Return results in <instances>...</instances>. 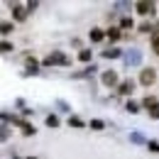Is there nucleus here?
<instances>
[{"label": "nucleus", "mask_w": 159, "mask_h": 159, "mask_svg": "<svg viewBox=\"0 0 159 159\" xmlns=\"http://www.w3.org/2000/svg\"><path fill=\"white\" fill-rule=\"evenodd\" d=\"M103 83H105V86H113V83H118V76H115L113 71H108V74H103Z\"/></svg>", "instance_id": "obj_4"}, {"label": "nucleus", "mask_w": 159, "mask_h": 159, "mask_svg": "<svg viewBox=\"0 0 159 159\" xmlns=\"http://www.w3.org/2000/svg\"><path fill=\"white\" fill-rule=\"evenodd\" d=\"M91 127H93V130H103V122H100V120H93Z\"/></svg>", "instance_id": "obj_9"}, {"label": "nucleus", "mask_w": 159, "mask_h": 159, "mask_svg": "<svg viewBox=\"0 0 159 159\" xmlns=\"http://www.w3.org/2000/svg\"><path fill=\"white\" fill-rule=\"evenodd\" d=\"M10 30H12V25H10V22H2V34H7Z\"/></svg>", "instance_id": "obj_10"}, {"label": "nucleus", "mask_w": 159, "mask_h": 159, "mask_svg": "<svg viewBox=\"0 0 159 159\" xmlns=\"http://www.w3.org/2000/svg\"><path fill=\"white\" fill-rule=\"evenodd\" d=\"M154 79H157V76H154V71H152V69H144V71H142V76H139V81H142L144 86L154 83Z\"/></svg>", "instance_id": "obj_1"}, {"label": "nucleus", "mask_w": 159, "mask_h": 159, "mask_svg": "<svg viewBox=\"0 0 159 159\" xmlns=\"http://www.w3.org/2000/svg\"><path fill=\"white\" fill-rule=\"evenodd\" d=\"M120 93H132V81H122L120 83Z\"/></svg>", "instance_id": "obj_5"}, {"label": "nucleus", "mask_w": 159, "mask_h": 159, "mask_svg": "<svg viewBox=\"0 0 159 159\" xmlns=\"http://www.w3.org/2000/svg\"><path fill=\"white\" fill-rule=\"evenodd\" d=\"M152 49L159 54V32H154V37H152Z\"/></svg>", "instance_id": "obj_6"}, {"label": "nucleus", "mask_w": 159, "mask_h": 159, "mask_svg": "<svg viewBox=\"0 0 159 159\" xmlns=\"http://www.w3.org/2000/svg\"><path fill=\"white\" fill-rule=\"evenodd\" d=\"M91 39H93V42H100V39H103V32H100V30H93V32H91Z\"/></svg>", "instance_id": "obj_7"}, {"label": "nucleus", "mask_w": 159, "mask_h": 159, "mask_svg": "<svg viewBox=\"0 0 159 159\" xmlns=\"http://www.w3.org/2000/svg\"><path fill=\"white\" fill-rule=\"evenodd\" d=\"M137 12H139V15H149V12H154V2H137Z\"/></svg>", "instance_id": "obj_2"}, {"label": "nucleus", "mask_w": 159, "mask_h": 159, "mask_svg": "<svg viewBox=\"0 0 159 159\" xmlns=\"http://www.w3.org/2000/svg\"><path fill=\"white\" fill-rule=\"evenodd\" d=\"M91 59V52H81V61H88Z\"/></svg>", "instance_id": "obj_11"}, {"label": "nucleus", "mask_w": 159, "mask_h": 159, "mask_svg": "<svg viewBox=\"0 0 159 159\" xmlns=\"http://www.w3.org/2000/svg\"><path fill=\"white\" fill-rule=\"evenodd\" d=\"M108 37H110V39H118L120 32H118V30H108Z\"/></svg>", "instance_id": "obj_8"}, {"label": "nucleus", "mask_w": 159, "mask_h": 159, "mask_svg": "<svg viewBox=\"0 0 159 159\" xmlns=\"http://www.w3.org/2000/svg\"><path fill=\"white\" fill-rule=\"evenodd\" d=\"M47 66H52V64H66V57H61V54H54V57H47L44 59Z\"/></svg>", "instance_id": "obj_3"}]
</instances>
